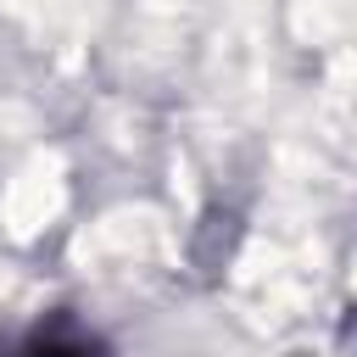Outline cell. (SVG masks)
<instances>
[{
    "mask_svg": "<svg viewBox=\"0 0 357 357\" xmlns=\"http://www.w3.org/2000/svg\"><path fill=\"white\" fill-rule=\"evenodd\" d=\"M22 357H100V346L84 340V335H67V329H39L22 346Z\"/></svg>",
    "mask_w": 357,
    "mask_h": 357,
    "instance_id": "6da1fadb",
    "label": "cell"
}]
</instances>
